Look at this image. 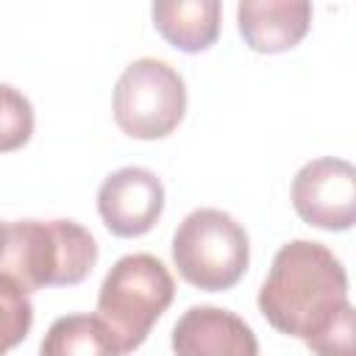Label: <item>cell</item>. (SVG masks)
<instances>
[{
  "label": "cell",
  "mask_w": 356,
  "mask_h": 356,
  "mask_svg": "<svg viewBox=\"0 0 356 356\" xmlns=\"http://www.w3.org/2000/svg\"><path fill=\"white\" fill-rule=\"evenodd\" d=\"M186 111V86L161 58L131 61L114 86V122L134 139H164Z\"/></svg>",
  "instance_id": "cell-5"
},
{
  "label": "cell",
  "mask_w": 356,
  "mask_h": 356,
  "mask_svg": "<svg viewBox=\"0 0 356 356\" xmlns=\"http://www.w3.org/2000/svg\"><path fill=\"white\" fill-rule=\"evenodd\" d=\"M298 217L323 231H348L356 220V170L345 159L306 161L292 178Z\"/></svg>",
  "instance_id": "cell-6"
},
{
  "label": "cell",
  "mask_w": 356,
  "mask_h": 356,
  "mask_svg": "<svg viewBox=\"0 0 356 356\" xmlns=\"http://www.w3.org/2000/svg\"><path fill=\"white\" fill-rule=\"evenodd\" d=\"M33 325V306L25 292L0 278V356L17 348Z\"/></svg>",
  "instance_id": "cell-13"
},
{
  "label": "cell",
  "mask_w": 356,
  "mask_h": 356,
  "mask_svg": "<svg viewBox=\"0 0 356 356\" xmlns=\"http://www.w3.org/2000/svg\"><path fill=\"white\" fill-rule=\"evenodd\" d=\"M236 22L250 50L284 53L309 33L312 6L306 0H242Z\"/></svg>",
  "instance_id": "cell-9"
},
{
  "label": "cell",
  "mask_w": 356,
  "mask_h": 356,
  "mask_svg": "<svg viewBox=\"0 0 356 356\" xmlns=\"http://www.w3.org/2000/svg\"><path fill=\"white\" fill-rule=\"evenodd\" d=\"M175 281L167 264L150 253H131L114 261L97 292V317L111 331L120 356L136 350L153 323L167 312Z\"/></svg>",
  "instance_id": "cell-3"
},
{
  "label": "cell",
  "mask_w": 356,
  "mask_h": 356,
  "mask_svg": "<svg viewBox=\"0 0 356 356\" xmlns=\"http://www.w3.org/2000/svg\"><path fill=\"white\" fill-rule=\"evenodd\" d=\"M95 261L97 242L75 220L0 222V278L25 295L81 284Z\"/></svg>",
  "instance_id": "cell-2"
},
{
  "label": "cell",
  "mask_w": 356,
  "mask_h": 356,
  "mask_svg": "<svg viewBox=\"0 0 356 356\" xmlns=\"http://www.w3.org/2000/svg\"><path fill=\"white\" fill-rule=\"evenodd\" d=\"M264 320L314 356H353V306L342 261L312 239L286 242L259 289Z\"/></svg>",
  "instance_id": "cell-1"
},
{
  "label": "cell",
  "mask_w": 356,
  "mask_h": 356,
  "mask_svg": "<svg viewBox=\"0 0 356 356\" xmlns=\"http://www.w3.org/2000/svg\"><path fill=\"white\" fill-rule=\"evenodd\" d=\"M172 261L186 284L203 292H222L245 275L250 242L231 214L195 209L172 234Z\"/></svg>",
  "instance_id": "cell-4"
},
{
  "label": "cell",
  "mask_w": 356,
  "mask_h": 356,
  "mask_svg": "<svg viewBox=\"0 0 356 356\" xmlns=\"http://www.w3.org/2000/svg\"><path fill=\"white\" fill-rule=\"evenodd\" d=\"M33 134L31 100L8 83H0V153L22 147Z\"/></svg>",
  "instance_id": "cell-12"
},
{
  "label": "cell",
  "mask_w": 356,
  "mask_h": 356,
  "mask_svg": "<svg viewBox=\"0 0 356 356\" xmlns=\"http://www.w3.org/2000/svg\"><path fill=\"white\" fill-rule=\"evenodd\" d=\"M220 11L217 0H159L150 8L156 31L184 53H200L217 42Z\"/></svg>",
  "instance_id": "cell-10"
},
{
  "label": "cell",
  "mask_w": 356,
  "mask_h": 356,
  "mask_svg": "<svg viewBox=\"0 0 356 356\" xmlns=\"http://www.w3.org/2000/svg\"><path fill=\"white\" fill-rule=\"evenodd\" d=\"M164 209V186L145 167H120L97 189L103 225L122 239L147 234Z\"/></svg>",
  "instance_id": "cell-7"
},
{
  "label": "cell",
  "mask_w": 356,
  "mask_h": 356,
  "mask_svg": "<svg viewBox=\"0 0 356 356\" xmlns=\"http://www.w3.org/2000/svg\"><path fill=\"white\" fill-rule=\"evenodd\" d=\"M39 356H120V348L97 314H64L47 328Z\"/></svg>",
  "instance_id": "cell-11"
},
{
  "label": "cell",
  "mask_w": 356,
  "mask_h": 356,
  "mask_svg": "<svg viewBox=\"0 0 356 356\" xmlns=\"http://www.w3.org/2000/svg\"><path fill=\"white\" fill-rule=\"evenodd\" d=\"M175 356H259L253 328L220 306H192L172 328Z\"/></svg>",
  "instance_id": "cell-8"
}]
</instances>
